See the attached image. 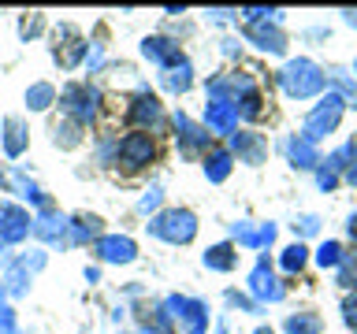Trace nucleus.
Segmentation results:
<instances>
[{
  "mask_svg": "<svg viewBox=\"0 0 357 334\" xmlns=\"http://www.w3.org/2000/svg\"><path fill=\"white\" fill-rule=\"evenodd\" d=\"M279 82H283L287 97L305 100V97H312V93L324 89V74H320V67L312 60H290L283 71H279Z\"/></svg>",
  "mask_w": 357,
  "mask_h": 334,
  "instance_id": "nucleus-1",
  "label": "nucleus"
},
{
  "mask_svg": "<svg viewBox=\"0 0 357 334\" xmlns=\"http://www.w3.org/2000/svg\"><path fill=\"white\" fill-rule=\"evenodd\" d=\"M149 230L156 238L172 241V245H186V241H194V234H197V219H194V212H186V208H172V212H160L156 219H149Z\"/></svg>",
  "mask_w": 357,
  "mask_h": 334,
  "instance_id": "nucleus-2",
  "label": "nucleus"
},
{
  "mask_svg": "<svg viewBox=\"0 0 357 334\" xmlns=\"http://www.w3.org/2000/svg\"><path fill=\"white\" fill-rule=\"evenodd\" d=\"M342 104H346V100H342L339 93H328V97H324L320 104H317V111H312V116L305 119V130H301V138L317 145L324 134H331L335 122H339V116H342Z\"/></svg>",
  "mask_w": 357,
  "mask_h": 334,
  "instance_id": "nucleus-3",
  "label": "nucleus"
},
{
  "mask_svg": "<svg viewBox=\"0 0 357 334\" xmlns=\"http://www.w3.org/2000/svg\"><path fill=\"white\" fill-rule=\"evenodd\" d=\"M97 89H89V86H67L63 93H60V104L71 111V116L78 119V122H89L97 116Z\"/></svg>",
  "mask_w": 357,
  "mask_h": 334,
  "instance_id": "nucleus-4",
  "label": "nucleus"
},
{
  "mask_svg": "<svg viewBox=\"0 0 357 334\" xmlns=\"http://www.w3.org/2000/svg\"><path fill=\"white\" fill-rule=\"evenodd\" d=\"M167 316L183 319L186 323V334H205L208 327V312L201 301H186V297H167Z\"/></svg>",
  "mask_w": 357,
  "mask_h": 334,
  "instance_id": "nucleus-5",
  "label": "nucleus"
},
{
  "mask_svg": "<svg viewBox=\"0 0 357 334\" xmlns=\"http://www.w3.org/2000/svg\"><path fill=\"white\" fill-rule=\"evenodd\" d=\"M30 216L22 208H15V205H4L0 208V241L4 245H15V241H22L30 234Z\"/></svg>",
  "mask_w": 357,
  "mask_h": 334,
  "instance_id": "nucleus-6",
  "label": "nucleus"
},
{
  "mask_svg": "<svg viewBox=\"0 0 357 334\" xmlns=\"http://www.w3.org/2000/svg\"><path fill=\"white\" fill-rule=\"evenodd\" d=\"M153 138L149 134H127L119 145V160L127 164V167H142V164H149L153 160Z\"/></svg>",
  "mask_w": 357,
  "mask_h": 334,
  "instance_id": "nucleus-7",
  "label": "nucleus"
},
{
  "mask_svg": "<svg viewBox=\"0 0 357 334\" xmlns=\"http://www.w3.org/2000/svg\"><path fill=\"white\" fill-rule=\"evenodd\" d=\"M250 294L257 301H279L283 297V286L275 283V275H272V267H268V260H261L253 267V275H250Z\"/></svg>",
  "mask_w": 357,
  "mask_h": 334,
  "instance_id": "nucleus-8",
  "label": "nucleus"
},
{
  "mask_svg": "<svg viewBox=\"0 0 357 334\" xmlns=\"http://www.w3.org/2000/svg\"><path fill=\"white\" fill-rule=\"evenodd\" d=\"M97 253H100V260H108V264H130L134 256H138V245L130 238H119V234H108V238L97 241Z\"/></svg>",
  "mask_w": 357,
  "mask_h": 334,
  "instance_id": "nucleus-9",
  "label": "nucleus"
},
{
  "mask_svg": "<svg viewBox=\"0 0 357 334\" xmlns=\"http://www.w3.org/2000/svg\"><path fill=\"white\" fill-rule=\"evenodd\" d=\"M250 38L261 45V49L268 52H283L287 49V38H283V30H279V19H261V22H250Z\"/></svg>",
  "mask_w": 357,
  "mask_h": 334,
  "instance_id": "nucleus-10",
  "label": "nucleus"
},
{
  "mask_svg": "<svg viewBox=\"0 0 357 334\" xmlns=\"http://www.w3.org/2000/svg\"><path fill=\"white\" fill-rule=\"evenodd\" d=\"M142 52H145V60H153V63H160V67L183 63V56H178V45L167 41V38H145V41H142Z\"/></svg>",
  "mask_w": 357,
  "mask_h": 334,
  "instance_id": "nucleus-11",
  "label": "nucleus"
},
{
  "mask_svg": "<svg viewBox=\"0 0 357 334\" xmlns=\"http://www.w3.org/2000/svg\"><path fill=\"white\" fill-rule=\"evenodd\" d=\"M205 122L216 134H231L234 122H238V104H227V100H212L205 104Z\"/></svg>",
  "mask_w": 357,
  "mask_h": 334,
  "instance_id": "nucleus-12",
  "label": "nucleus"
},
{
  "mask_svg": "<svg viewBox=\"0 0 357 334\" xmlns=\"http://www.w3.org/2000/svg\"><path fill=\"white\" fill-rule=\"evenodd\" d=\"M67 227H71V219H63V216H52V212H45L41 219H33V234H38L41 241H49V245H60L67 241Z\"/></svg>",
  "mask_w": 357,
  "mask_h": 334,
  "instance_id": "nucleus-13",
  "label": "nucleus"
},
{
  "mask_svg": "<svg viewBox=\"0 0 357 334\" xmlns=\"http://www.w3.org/2000/svg\"><path fill=\"white\" fill-rule=\"evenodd\" d=\"M175 130H178V149H183L186 156H194L197 149H205V145H208V134L201 130V127H194L183 111L175 116Z\"/></svg>",
  "mask_w": 357,
  "mask_h": 334,
  "instance_id": "nucleus-14",
  "label": "nucleus"
},
{
  "mask_svg": "<svg viewBox=\"0 0 357 334\" xmlns=\"http://www.w3.org/2000/svg\"><path fill=\"white\" fill-rule=\"evenodd\" d=\"M208 93L216 100H223L227 93L245 97V93H253V82H250V74H220V78H212V82H208Z\"/></svg>",
  "mask_w": 357,
  "mask_h": 334,
  "instance_id": "nucleus-15",
  "label": "nucleus"
},
{
  "mask_svg": "<svg viewBox=\"0 0 357 334\" xmlns=\"http://www.w3.org/2000/svg\"><path fill=\"white\" fill-rule=\"evenodd\" d=\"M231 149L242 156L245 164H261L264 160V141L257 134H231Z\"/></svg>",
  "mask_w": 357,
  "mask_h": 334,
  "instance_id": "nucleus-16",
  "label": "nucleus"
},
{
  "mask_svg": "<svg viewBox=\"0 0 357 334\" xmlns=\"http://www.w3.org/2000/svg\"><path fill=\"white\" fill-rule=\"evenodd\" d=\"M231 234H234V241H242V245H250V249H257V245H272V238H275V227H272V223H264L261 230H250L245 223H234Z\"/></svg>",
  "mask_w": 357,
  "mask_h": 334,
  "instance_id": "nucleus-17",
  "label": "nucleus"
},
{
  "mask_svg": "<svg viewBox=\"0 0 357 334\" xmlns=\"http://www.w3.org/2000/svg\"><path fill=\"white\" fill-rule=\"evenodd\" d=\"M26 149V127H22V119H4V152L8 156H22Z\"/></svg>",
  "mask_w": 357,
  "mask_h": 334,
  "instance_id": "nucleus-18",
  "label": "nucleus"
},
{
  "mask_svg": "<svg viewBox=\"0 0 357 334\" xmlns=\"http://www.w3.org/2000/svg\"><path fill=\"white\" fill-rule=\"evenodd\" d=\"M130 119L142 122V127H145V122H156V119H160V100L149 97V93H142L138 100H134V108H130Z\"/></svg>",
  "mask_w": 357,
  "mask_h": 334,
  "instance_id": "nucleus-19",
  "label": "nucleus"
},
{
  "mask_svg": "<svg viewBox=\"0 0 357 334\" xmlns=\"http://www.w3.org/2000/svg\"><path fill=\"white\" fill-rule=\"evenodd\" d=\"M287 149H290V160H294L298 167H317V164H320V156H317V145H312V141H305V138H294V141L287 145Z\"/></svg>",
  "mask_w": 357,
  "mask_h": 334,
  "instance_id": "nucleus-20",
  "label": "nucleus"
},
{
  "mask_svg": "<svg viewBox=\"0 0 357 334\" xmlns=\"http://www.w3.org/2000/svg\"><path fill=\"white\" fill-rule=\"evenodd\" d=\"M234 260H238V256H234L231 245H212L205 253V267H212V271H231Z\"/></svg>",
  "mask_w": 357,
  "mask_h": 334,
  "instance_id": "nucleus-21",
  "label": "nucleus"
},
{
  "mask_svg": "<svg viewBox=\"0 0 357 334\" xmlns=\"http://www.w3.org/2000/svg\"><path fill=\"white\" fill-rule=\"evenodd\" d=\"M190 74H194V71H190V63L183 60V63L167 67V74H164V86L172 89V93H186V89H190V82H194Z\"/></svg>",
  "mask_w": 357,
  "mask_h": 334,
  "instance_id": "nucleus-22",
  "label": "nucleus"
},
{
  "mask_svg": "<svg viewBox=\"0 0 357 334\" xmlns=\"http://www.w3.org/2000/svg\"><path fill=\"white\" fill-rule=\"evenodd\" d=\"M205 175H208V182H223V178L231 175V152H212L208 160H205Z\"/></svg>",
  "mask_w": 357,
  "mask_h": 334,
  "instance_id": "nucleus-23",
  "label": "nucleus"
},
{
  "mask_svg": "<svg viewBox=\"0 0 357 334\" xmlns=\"http://www.w3.org/2000/svg\"><path fill=\"white\" fill-rule=\"evenodd\" d=\"M11 186L19 189V197L33 200V205H38V208H49V197H45V193H41V189L33 186V182H26V175H22V171H15V175H11Z\"/></svg>",
  "mask_w": 357,
  "mask_h": 334,
  "instance_id": "nucleus-24",
  "label": "nucleus"
},
{
  "mask_svg": "<svg viewBox=\"0 0 357 334\" xmlns=\"http://www.w3.org/2000/svg\"><path fill=\"white\" fill-rule=\"evenodd\" d=\"M52 97H56V89H52L49 82H38V86L26 89V104H30L33 111H45V108L52 104Z\"/></svg>",
  "mask_w": 357,
  "mask_h": 334,
  "instance_id": "nucleus-25",
  "label": "nucleus"
},
{
  "mask_svg": "<svg viewBox=\"0 0 357 334\" xmlns=\"http://www.w3.org/2000/svg\"><path fill=\"white\" fill-rule=\"evenodd\" d=\"M287 334H320V319L312 312H298L287 319Z\"/></svg>",
  "mask_w": 357,
  "mask_h": 334,
  "instance_id": "nucleus-26",
  "label": "nucleus"
},
{
  "mask_svg": "<svg viewBox=\"0 0 357 334\" xmlns=\"http://www.w3.org/2000/svg\"><path fill=\"white\" fill-rule=\"evenodd\" d=\"M97 230H100V219H93V216H89V219H75L71 227H67V238H71V241H86V238H93Z\"/></svg>",
  "mask_w": 357,
  "mask_h": 334,
  "instance_id": "nucleus-27",
  "label": "nucleus"
},
{
  "mask_svg": "<svg viewBox=\"0 0 357 334\" xmlns=\"http://www.w3.org/2000/svg\"><path fill=\"white\" fill-rule=\"evenodd\" d=\"M0 334H19L15 312H11V305H8V289L4 286H0Z\"/></svg>",
  "mask_w": 357,
  "mask_h": 334,
  "instance_id": "nucleus-28",
  "label": "nucleus"
},
{
  "mask_svg": "<svg viewBox=\"0 0 357 334\" xmlns=\"http://www.w3.org/2000/svg\"><path fill=\"white\" fill-rule=\"evenodd\" d=\"M317 264L320 267H339L342 264V249L335 241H324L320 249H317Z\"/></svg>",
  "mask_w": 357,
  "mask_h": 334,
  "instance_id": "nucleus-29",
  "label": "nucleus"
},
{
  "mask_svg": "<svg viewBox=\"0 0 357 334\" xmlns=\"http://www.w3.org/2000/svg\"><path fill=\"white\" fill-rule=\"evenodd\" d=\"M26 283H30V278H26V267H11V271H8V294H15V297H22V294H26Z\"/></svg>",
  "mask_w": 357,
  "mask_h": 334,
  "instance_id": "nucleus-30",
  "label": "nucleus"
},
{
  "mask_svg": "<svg viewBox=\"0 0 357 334\" xmlns=\"http://www.w3.org/2000/svg\"><path fill=\"white\" fill-rule=\"evenodd\" d=\"M305 245H290V249L283 253V267L287 271H301V267H305Z\"/></svg>",
  "mask_w": 357,
  "mask_h": 334,
  "instance_id": "nucleus-31",
  "label": "nucleus"
},
{
  "mask_svg": "<svg viewBox=\"0 0 357 334\" xmlns=\"http://www.w3.org/2000/svg\"><path fill=\"white\" fill-rule=\"evenodd\" d=\"M342 271H339V283L342 286H357V253H350V256H342Z\"/></svg>",
  "mask_w": 357,
  "mask_h": 334,
  "instance_id": "nucleus-32",
  "label": "nucleus"
},
{
  "mask_svg": "<svg viewBox=\"0 0 357 334\" xmlns=\"http://www.w3.org/2000/svg\"><path fill=\"white\" fill-rule=\"evenodd\" d=\"M242 116H261V97H257V93H245L242 97Z\"/></svg>",
  "mask_w": 357,
  "mask_h": 334,
  "instance_id": "nucleus-33",
  "label": "nucleus"
},
{
  "mask_svg": "<svg viewBox=\"0 0 357 334\" xmlns=\"http://www.w3.org/2000/svg\"><path fill=\"white\" fill-rule=\"evenodd\" d=\"M156 205H160V186H153L149 193H145V197L138 200V212H153Z\"/></svg>",
  "mask_w": 357,
  "mask_h": 334,
  "instance_id": "nucleus-34",
  "label": "nucleus"
},
{
  "mask_svg": "<svg viewBox=\"0 0 357 334\" xmlns=\"http://www.w3.org/2000/svg\"><path fill=\"white\" fill-rule=\"evenodd\" d=\"M346 323H350V327H357V297L346 301Z\"/></svg>",
  "mask_w": 357,
  "mask_h": 334,
  "instance_id": "nucleus-35",
  "label": "nucleus"
},
{
  "mask_svg": "<svg viewBox=\"0 0 357 334\" xmlns=\"http://www.w3.org/2000/svg\"><path fill=\"white\" fill-rule=\"evenodd\" d=\"M335 182H339V178H335V171H328V167H324V171H320V189H335Z\"/></svg>",
  "mask_w": 357,
  "mask_h": 334,
  "instance_id": "nucleus-36",
  "label": "nucleus"
},
{
  "mask_svg": "<svg viewBox=\"0 0 357 334\" xmlns=\"http://www.w3.org/2000/svg\"><path fill=\"white\" fill-rule=\"evenodd\" d=\"M317 227H320V223L312 219V216H305V219H301V234H317Z\"/></svg>",
  "mask_w": 357,
  "mask_h": 334,
  "instance_id": "nucleus-37",
  "label": "nucleus"
},
{
  "mask_svg": "<svg viewBox=\"0 0 357 334\" xmlns=\"http://www.w3.org/2000/svg\"><path fill=\"white\" fill-rule=\"evenodd\" d=\"M350 234H354V241H357V216L350 219Z\"/></svg>",
  "mask_w": 357,
  "mask_h": 334,
  "instance_id": "nucleus-38",
  "label": "nucleus"
},
{
  "mask_svg": "<svg viewBox=\"0 0 357 334\" xmlns=\"http://www.w3.org/2000/svg\"><path fill=\"white\" fill-rule=\"evenodd\" d=\"M346 19H350V22H354V26H357V11H346Z\"/></svg>",
  "mask_w": 357,
  "mask_h": 334,
  "instance_id": "nucleus-39",
  "label": "nucleus"
},
{
  "mask_svg": "<svg viewBox=\"0 0 357 334\" xmlns=\"http://www.w3.org/2000/svg\"><path fill=\"white\" fill-rule=\"evenodd\" d=\"M350 182H354V186H357V167H354V171H350Z\"/></svg>",
  "mask_w": 357,
  "mask_h": 334,
  "instance_id": "nucleus-40",
  "label": "nucleus"
},
{
  "mask_svg": "<svg viewBox=\"0 0 357 334\" xmlns=\"http://www.w3.org/2000/svg\"><path fill=\"white\" fill-rule=\"evenodd\" d=\"M350 149H354V156H357V138H354V141H350Z\"/></svg>",
  "mask_w": 357,
  "mask_h": 334,
  "instance_id": "nucleus-41",
  "label": "nucleus"
},
{
  "mask_svg": "<svg viewBox=\"0 0 357 334\" xmlns=\"http://www.w3.org/2000/svg\"><path fill=\"white\" fill-rule=\"evenodd\" d=\"M145 334H167V331H153V327H149V331H145Z\"/></svg>",
  "mask_w": 357,
  "mask_h": 334,
  "instance_id": "nucleus-42",
  "label": "nucleus"
},
{
  "mask_svg": "<svg viewBox=\"0 0 357 334\" xmlns=\"http://www.w3.org/2000/svg\"><path fill=\"white\" fill-rule=\"evenodd\" d=\"M257 334H272V331H268V327H261V331H257Z\"/></svg>",
  "mask_w": 357,
  "mask_h": 334,
  "instance_id": "nucleus-43",
  "label": "nucleus"
},
{
  "mask_svg": "<svg viewBox=\"0 0 357 334\" xmlns=\"http://www.w3.org/2000/svg\"><path fill=\"white\" fill-rule=\"evenodd\" d=\"M0 182H4V175H0Z\"/></svg>",
  "mask_w": 357,
  "mask_h": 334,
  "instance_id": "nucleus-44",
  "label": "nucleus"
}]
</instances>
